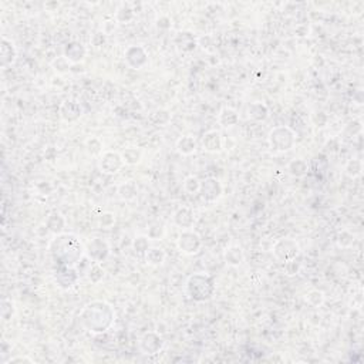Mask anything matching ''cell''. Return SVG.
Returning a JSON list of instances; mask_svg holds the SVG:
<instances>
[{
	"label": "cell",
	"mask_w": 364,
	"mask_h": 364,
	"mask_svg": "<svg viewBox=\"0 0 364 364\" xmlns=\"http://www.w3.org/2000/svg\"><path fill=\"white\" fill-rule=\"evenodd\" d=\"M269 142L274 151H287L293 147L294 134L286 127H277L269 134Z\"/></svg>",
	"instance_id": "cell-4"
},
{
	"label": "cell",
	"mask_w": 364,
	"mask_h": 364,
	"mask_svg": "<svg viewBox=\"0 0 364 364\" xmlns=\"http://www.w3.org/2000/svg\"><path fill=\"white\" fill-rule=\"evenodd\" d=\"M77 277H79V274L77 272L74 271V269H71L69 266H64L61 271H59L57 273V280H59V283H60L61 287H71L73 284L77 282Z\"/></svg>",
	"instance_id": "cell-15"
},
{
	"label": "cell",
	"mask_w": 364,
	"mask_h": 364,
	"mask_svg": "<svg viewBox=\"0 0 364 364\" xmlns=\"http://www.w3.org/2000/svg\"><path fill=\"white\" fill-rule=\"evenodd\" d=\"M134 249H135V252L138 253H147V251L150 249L148 238H147V236H138V238L134 241Z\"/></svg>",
	"instance_id": "cell-28"
},
{
	"label": "cell",
	"mask_w": 364,
	"mask_h": 364,
	"mask_svg": "<svg viewBox=\"0 0 364 364\" xmlns=\"http://www.w3.org/2000/svg\"><path fill=\"white\" fill-rule=\"evenodd\" d=\"M346 171H347V174H349L350 177H357V175H360V174H362V162L359 161V160H352V161L349 162Z\"/></svg>",
	"instance_id": "cell-29"
},
{
	"label": "cell",
	"mask_w": 364,
	"mask_h": 364,
	"mask_svg": "<svg viewBox=\"0 0 364 364\" xmlns=\"http://www.w3.org/2000/svg\"><path fill=\"white\" fill-rule=\"evenodd\" d=\"M199 191L202 193V196L206 201H215L221 196L222 193V186L221 183L216 181L215 178H208L201 183Z\"/></svg>",
	"instance_id": "cell-10"
},
{
	"label": "cell",
	"mask_w": 364,
	"mask_h": 364,
	"mask_svg": "<svg viewBox=\"0 0 364 364\" xmlns=\"http://www.w3.org/2000/svg\"><path fill=\"white\" fill-rule=\"evenodd\" d=\"M108 253H110L108 243L102 239H92L87 245V255L94 262H102L108 256Z\"/></svg>",
	"instance_id": "cell-9"
},
{
	"label": "cell",
	"mask_w": 364,
	"mask_h": 364,
	"mask_svg": "<svg viewBox=\"0 0 364 364\" xmlns=\"http://www.w3.org/2000/svg\"><path fill=\"white\" fill-rule=\"evenodd\" d=\"M61 117L64 121H76L77 118H80L81 115V107L74 101H66L63 102L60 108Z\"/></svg>",
	"instance_id": "cell-12"
},
{
	"label": "cell",
	"mask_w": 364,
	"mask_h": 364,
	"mask_svg": "<svg viewBox=\"0 0 364 364\" xmlns=\"http://www.w3.org/2000/svg\"><path fill=\"white\" fill-rule=\"evenodd\" d=\"M218 121L222 127H233L236 122L239 121V115L232 108H223L219 114V117H218Z\"/></svg>",
	"instance_id": "cell-18"
},
{
	"label": "cell",
	"mask_w": 364,
	"mask_h": 364,
	"mask_svg": "<svg viewBox=\"0 0 364 364\" xmlns=\"http://www.w3.org/2000/svg\"><path fill=\"white\" fill-rule=\"evenodd\" d=\"M122 161L125 164H130V165H134L137 162L141 160V151L137 150V148H127L125 151L121 154Z\"/></svg>",
	"instance_id": "cell-24"
},
{
	"label": "cell",
	"mask_w": 364,
	"mask_h": 364,
	"mask_svg": "<svg viewBox=\"0 0 364 364\" xmlns=\"http://www.w3.org/2000/svg\"><path fill=\"white\" fill-rule=\"evenodd\" d=\"M100 222H101L102 226L108 228V226H111L112 223L115 222V218H114L112 213H104L101 216V219H100Z\"/></svg>",
	"instance_id": "cell-33"
},
{
	"label": "cell",
	"mask_w": 364,
	"mask_h": 364,
	"mask_svg": "<svg viewBox=\"0 0 364 364\" xmlns=\"http://www.w3.org/2000/svg\"><path fill=\"white\" fill-rule=\"evenodd\" d=\"M203 148L206 151L216 152L222 150V138L218 131H209L203 137Z\"/></svg>",
	"instance_id": "cell-14"
},
{
	"label": "cell",
	"mask_w": 364,
	"mask_h": 364,
	"mask_svg": "<svg viewBox=\"0 0 364 364\" xmlns=\"http://www.w3.org/2000/svg\"><path fill=\"white\" fill-rule=\"evenodd\" d=\"M289 171L294 177H303L307 172V164L302 160H296L289 164Z\"/></svg>",
	"instance_id": "cell-26"
},
{
	"label": "cell",
	"mask_w": 364,
	"mask_h": 364,
	"mask_svg": "<svg viewBox=\"0 0 364 364\" xmlns=\"http://www.w3.org/2000/svg\"><path fill=\"white\" fill-rule=\"evenodd\" d=\"M145 259H147V262L150 263V265L158 266V265H161L164 262L165 253L161 249H158V248H150L147 251V253H145Z\"/></svg>",
	"instance_id": "cell-23"
},
{
	"label": "cell",
	"mask_w": 364,
	"mask_h": 364,
	"mask_svg": "<svg viewBox=\"0 0 364 364\" xmlns=\"http://www.w3.org/2000/svg\"><path fill=\"white\" fill-rule=\"evenodd\" d=\"M84 56H86V50L80 43L74 41V43L67 44V47H66V59L67 60L71 61V63H79L84 59Z\"/></svg>",
	"instance_id": "cell-16"
},
{
	"label": "cell",
	"mask_w": 364,
	"mask_h": 364,
	"mask_svg": "<svg viewBox=\"0 0 364 364\" xmlns=\"http://www.w3.org/2000/svg\"><path fill=\"white\" fill-rule=\"evenodd\" d=\"M174 222L182 229H189L193 223V213L188 208H180L174 215Z\"/></svg>",
	"instance_id": "cell-13"
},
{
	"label": "cell",
	"mask_w": 364,
	"mask_h": 364,
	"mask_svg": "<svg viewBox=\"0 0 364 364\" xmlns=\"http://www.w3.org/2000/svg\"><path fill=\"white\" fill-rule=\"evenodd\" d=\"M268 107L262 104V102H255L249 105V117L256 120V121H262L268 117Z\"/></svg>",
	"instance_id": "cell-20"
},
{
	"label": "cell",
	"mask_w": 364,
	"mask_h": 364,
	"mask_svg": "<svg viewBox=\"0 0 364 364\" xmlns=\"http://www.w3.org/2000/svg\"><path fill=\"white\" fill-rule=\"evenodd\" d=\"M50 252L57 262L64 266H71L80 261L84 249L74 235H60L51 241Z\"/></svg>",
	"instance_id": "cell-2"
},
{
	"label": "cell",
	"mask_w": 364,
	"mask_h": 364,
	"mask_svg": "<svg viewBox=\"0 0 364 364\" xmlns=\"http://www.w3.org/2000/svg\"><path fill=\"white\" fill-rule=\"evenodd\" d=\"M306 300L309 302V304H312L313 307H317V306H320L324 302V296L319 290H312L310 293L307 294Z\"/></svg>",
	"instance_id": "cell-27"
},
{
	"label": "cell",
	"mask_w": 364,
	"mask_h": 364,
	"mask_svg": "<svg viewBox=\"0 0 364 364\" xmlns=\"http://www.w3.org/2000/svg\"><path fill=\"white\" fill-rule=\"evenodd\" d=\"M120 195L122 199H132L137 195V185L134 181L125 182L120 186Z\"/></svg>",
	"instance_id": "cell-25"
},
{
	"label": "cell",
	"mask_w": 364,
	"mask_h": 364,
	"mask_svg": "<svg viewBox=\"0 0 364 364\" xmlns=\"http://www.w3.org/2000/svg\"><path fill=\"white\" fill-rule=\"evenodd\" d=\"M273 252L280 262H290L299 253V245L292 239H279L273 246Z\"/></svg>",
	"instance_id": "cell-5"
},
{
	"label": "cell",
	"mask_w": 364,
	"mask_h": 364,
	"mask_svg": "<svg viewBox=\"0 0 364 364\" xmlns=\"http://www.w3.org/2000/svg\"><path fill=\"white\" fill-rule=\"evenodd\" d=\"M0 53H1V66L3 67L9 66V64H11L14 61L16 50H14L13 44L9 40H6V39L1 40V51Z\"/></svg>",
	"instance_id": "cell-17"
},
{
	"label": "cell",
	"mask_w": 364,
	"mask_h": 364,
	"mask_svg": "<svg viewBox=\"0 0 364 364\" xmlns=\"http://www.w3.org/2000/svg\"><path fill=\"white\" fill-rule=\"evenodd\" d=\"M201 238L189 229H185L178 238V248L183 253H196L201 249Z\"/></svg>",
	"instance_id": "cell-6"
},
{
	"label": "cell",
	"mask_w": 364,
	"mask_h": 364,
	"mask_svg": "<svg viewBox=\"0 0 364 364\" xmlns=\"http://www.w3.org/2000/svg\"><path fill=\"white\" fill-rule=\"evenodd\" d=\"M164 347V340L160 337V334L148 332L141 337L140 340V349L144 354L147 356H154L158 354Z\"/></svg>",
	"instance_id": "cell-7"
},
{
	"label": "cell",
	"mask_w": 364,
	"mask_h": 364,
	"mask_svg": "<svg viewBox=\"0 0 364 364\" xmlns=\"http://www.w3.org/2000/svg\"><path fill=\"white\" fill-rule=\"evenodd\" d=\"M177 148H178V151L181 152V154H183V155H189V154H192V152L196 150V142H195V140H193L192 137L186 135V137H182L181 140L178 141Z\"/></svg>",
	"instance_id": "cell-22"
},
{
	"label": "cell",
	"mask_w": 364,
	"mask_h": 364,
	"mask_svg": "<svg viewBox=\"0 0 364 364\" xmlns=\"http://www.w3.org/2000/svg\"><path fill=\"white\" fill-rule=\"evenodd\" d=\"M102 276H104V272H102L101 268H100L98 265H94V266L91 268L90 274H89V277H90L91 282L98 283V282H100V280L102 279Z\"/></svg>",
	"instance_id": "cell-32"
},
{
	"label": "cell",
	"mask_w": 364,
	"mask_h": 364,
	"mask_svg": "<svg viewBox=\"0 0 364 364\" xmlns=\"http://www.w3.org/2000/svg\"><path fill=\"white\" fill-rule=\"evenodd\" d=\"M14 313V309H13V303L9 300H3L1 304V317L3 320H9L11 316Z\"/></svg>",
	"instance_id": "cell-31"
},
{
	"label": "cell",
	"mask_w": 364,
	"mask_h": 364,
	"mask_svg": "<svg viewBox=\"0 0 364 364\" xmlns=\"http://www.w3.org/2000/svg\"><path fill=\"white\" fill-rule=\"evenodd\" d=\"M121 154L117 152H104L100 158V168L105 174H115L122 167Z\"/></svg>",
	"instance_id": "cell-8"
},
{
	"label": "cell",
	"mask_w": 364,
	"mask_h": 364,
	"mask_svg": "<svg viewBox=\"0 0 364 364\" xmlns=\"http://www.w3.org/2000/svg\"><path fill=\"white\" fill-rule=\"evenodd\" d=\"M125 60L128 61V64L134 69H140L147 63L148 57H147V53L142 47H135L134 46V47H130L125 53Z\"/></svg>",
	"instance_id": "cell-11"
},
{
	"label": "cell",
	"mask_w": 364,
	"mask_h": 364,
	"mask_svg": "<svg viewBox=\"0 0 364 364\" xmlns=\"http://www.w3.org/2000/svg\"><path fill=\"white\" fill-rule=\"evenodd\" d=\"M64 219H63V216H61L60 213L57 212H53L49 216V219H47V228H49V231H51L53 233H60L63 229H64Z\"/></svg>",
	"instance_id": "cell-21"
},
{
	"label": "cell",
	"mask_w": 364,
	"mask_h": 364,
	"mask_svg": "<svg viewBox=\"0 0 364 364\" xmlns=\"http://www.w3.org/2000/svg\"><path fill=\"white\" fill-rule=\"evenodd\" d=\"M186 292L195 302H205L211 299L215 292L213 279L205 273H195L186 282Z\"/></svg>",
	"instance_id": "cell-3"
},
{
	"label": "cell",
	"mask_w": 364,
	"mask_h": 364,
	"mask_svg": "<svg viewBox=\"0 0 364 364\" xmlns=\"http://www.w3.org/2000/svg\"><path fill=\"white\" fill-rule=\"evenodd\" d=\"M81 323L92 333L105 332L114 320V312L111 306L104 302H92L86 306L81 312Z\"/></svg>",
	"instance_id": "cell-1"
},
{
	"label": "cell",
	"mask_w": 364,
	"mask_h": 364,
	"mask_svg": "<svg viewBox=\"0 0 364 364\" xmlns=\"http://www.w3.org/2000/svg\"><path fill=\"white\" fill-rule=\"evenodd\" d=\"M16 363H33V360L29 359V357H14V359H10L7 364H16Z\"/></svg>",
	"instance_id": "cell-34"
},
{
	"label": "cell",
	"mask_w": 364,
	"mask_h": 364,
	"mask_svg": "<svg viewBox=\"0 0 364 364\" xmlns=\"http://www.w3.org/2000/svg\"><path fill=\"white\" fill-rule=\"evenodd\" d=\"M199 186H201V183H199V181L195 178V177H189L186 181H185V183H183V188H185V191L186 192H189V193H195L198 189H199Z\"/></svg>",
	"instance_id": "cell-30"
},
{
	"label": "cell",
	"mask_w": 364,
	"mask_h": 364,
	"mask_svg": "<svg viewBox=\"0 0 364 364\" xmlns=\"http://www.w3.org/2000/svg\"><path fill=\"white\" fill-rule=\"evenodd\" d=\"M225 259L228 265H232V266H239L243 261V252L239 246H231L226 249L225 252Z\"/></svg>",
	"instance_id": "cell-19"
}]
</instances>
